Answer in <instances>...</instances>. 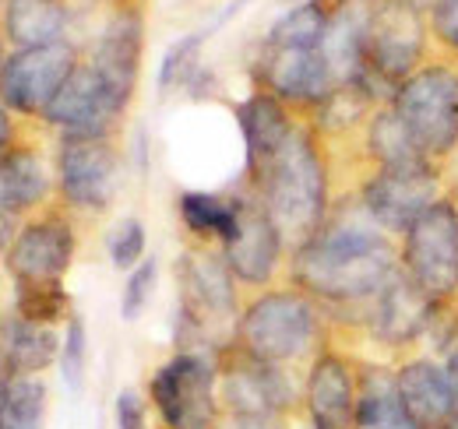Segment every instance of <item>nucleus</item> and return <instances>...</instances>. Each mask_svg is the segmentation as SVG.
<instances>
[{
	"instance_id": "1",
	"label": "nucleus",
	"mask_w": 458,
	"mask_h": 429,
	"mask_svg": "<svg viewBox=\"0 0 458 429\" xmlns=\"http://www.w3.org/2000/svg\"><path fill=\"white\" fill-rule=\"evenodd\" d=\"M399 271L392 236L367 214L363 201L328 212L325 225L296 247L293 282L303 296L352 307L370 303Z\"/></svg>"
},
{
	"instance_id": "2",
	"label": "nucleus",
	"mask_w": 458,
	"mask_h": 429,
	"mask_svg": "<svg viewBox=\"0 0 458 429\" xmlns=\"http://www.w3.org/2000/svg\"><path fill=\"white\" fill-rule=\"evenodd\" d=\"M258 201L272 214L283 236L307 243L328 218V169L307 130H293L279 156L258 176Z\"/></svg>"
},
{
	"instance_id": "3",
	"label": "nucleus",
	"mask_w": 458,
	"mask_h": 429,
	"mask_svg": "<svg viewBox=\"0 0 458 429\" xmlns=\"http://www.w3.org/2000/svg\"><path fill=\"white\" fill-rule=\"evenodd\" d=\"M430 18H423L416 0H377L367 11L363 29V71L360 81L374 92L392 99L402 81L420 71L427 54Z\"/></svg>"
},
{
	"instance_id": "4",
	"label": "nucleus",
	"mask_w": 458,
	"mask_h": 429,
	"mask_svg": "<svg viewBox=\"0 0 458 429\" xmlns=\"http://www.w3.org/2000/svg\"><path fill=\"white\" fill-rule=\"evenodd\" d=\"M388 106L427 159H448L458 148V67L427 63L392 92Z\"/></svg>"
},
{
	"instance_id": "5",
	"label": "nucleus",
	"mask_w": 458,
	"mask_h": 429,
	"mask_svg": "<svg viewBox=\"0 0 458 429\" xmlns=\"http://www.w3.org/2000/svg\"><path fill=\"white\" fill-rule=\"evenodd\" d=\"M314 338H318V307L300 289L258 296L236 321L240 352L272 366L300 359L314 345Z\"/></svg>"
},
{
	"instance_id": "6",
	"label": "nucleus",
	"mask_w": 458,
	"mask_h": 429,
	"mask_svg": "<svg viewBox=\"0 0 458 429\" xmlns=\"http://www.w3.org/2000/svg\"><path fill=\"white\" fill-rule=\"evenodd\" d=\"M399 268L434 299H458V205L455 198H441L434 208L420 214L405 232L399 247Z\"/></svg>"
},
{
	"instance_id": "7",
	"label": "nucleus",
	"mask_w": 458,
	"mask_h": 429,
	"mask_svg": "<svg viewBox=\"0 0 458 429\" xmlns=\"http://www.w3.org/2000/svg\"><path fill=\"white\" fill-rule=\"evenodd\" d=\"M148 394L170 429L216 426V366L201 352H176L152 374Z\"/></svg>"
},
{
	"instance_id": "8",
	"label": "nucleus",
	"mask_w": 458,
	"mask_h": 429,
	"mask_svg": "<svg viewBox=\"0 0 458 429\" xmlns=\"http://www.w3.org/2000/svg\"><path fill=\"white\" fill-rule=\"evenodd\" d=\"M74 67L78 54L67 39L36 50H18L0 67V103L25 116H43L64 81L74 74Z\"/></svg>"
},
{
	"instance_id": "9",
	"label": "nucleus",
	"mask_w": 458,
	"mask_h": 429,
	"mask_svg": "<svg viewBox=\"0 0 458 429\" xmlns=\"http://www.w3.org/2000/svg\"><path fill=\"white\" fill-rule=\"evenodd\" d=\"M445 198V180L437 165H416V169H374V176L363 183L360 201L367 214L388 232L402 236L427 208H434Z\"/></svg>"
},
{
	"instance_id": "10",
	"label": "nucleus",
	"mask_w": 458,
	"mask_h": 429,
	"mask_svg": "<svg viewBox=\"0 0 458 429\" xmlns=\"http://www.w3.org/2000/svg\"><path fill=\"white\" fill-rule=\"evenodd\" d=\"M57 183L71 208H110L120 190V156L110 138H64L57 152Z\"/></svg>"
},
{
	"instance_id": "11",
	"label": "nucleus",
	"mask_w": 458,
	"mask_h": 429,
	"mask_svg": "<svg viewBox=\"0 0 458 429\" xmlns=\"http://www.w3.org/2000/svg\"><path fill=\"white\" fill-rule=\"evenodd\" d=\"M127 106L131 103L116 96L92 63H78L43 120L57 127L64 138H110Z\"/></svg>"
},
{
	"instance_id": "12",
	"label": "nucleus",
	"mask_w": 458,
	"mask_h": 429,
	"mask_svg": "<svg viewBox=\"0 0 458 429\" xmlns=\"http://www.w3.org/2000/svg\"><path fill=\"white\" fill-rule=\"evenodd\" d=\"M233 271L223 254L183 250L176 257V285H180V321L191 334L208 331L236 314Z\"/></svg>"
},
{
	"instance_id": "13",
	"label": "nucleus",
	"mask_w": 458,
	"mask_h": 429,
	"mask_svg": "<svg viewBox=\"0 0 458 429\" xmlns=\"http://www.w3.org/2000/svg\"><path fill=\"white\" fill-rule=\"evenodd\" d=\"M441 303H434L405 271H395V278L370 299V314L363 317L370 338L381 349H405L420 341L437 317Z\"/></svg>"
},
{
	"instance_id": "14",
	"label": "nucleus",
	"mask_w": 458,
	"mask_h": 429,
	"mask_svg": "<svg viewBox=\"0 0 458 429\" xmlns=\"http://www.w3.org/2000/svg\"><path fill=\"white\" fill-rule=\"evenodd\" d=\"M258 78H261V92L276 96L286 106L307 109H318L339 85L321 50H272V46H265V54L258 60Z\"/></svg>"
},
{
	"instance_id": "15",
	"label": "nucleus",
	"mask_w": 458,
	"mask_h": 429,
	"mask_svg": "<svg viewBox=\"0 0 458 429\" xmlns=\"http://www.w3.org/2000/svg\"><path fill=\"white\" fill-rule=\"evenodd\" d=\"M78 250L74 229L67 218L47 214L39 222H29L7 247L4 268L14 274V282H60L71 268Z\"/></svg>"
},
{
	"instance_id": "16",
	"label": "nucleus",
	"mask_w": 458,
	"mask_h": 429,
	"mask_svg": "<svg viewBox=\"0 0 458 429\" xmlns=\"http://www.w3.org/2000/svg\"><path fill=\"white\" fill-rule=\"evenodd\" d=\"M219 394L226 401L229 416H254V419H279L293 405V387L286 374L272 363H261L236 349L226 363Z\"/></svg>"
},
{
	"instance_id": "17",
	"label": "nucleus",
	"mask_w": 458,
	"mask_h": 429,
	"mask_svg": "<svg viewBox=\"0 0 458 429\" xmlns=\"http://www.w3.org/2000/svg\"><path fill=\"white\" fill-rule=\"evenodd\" d=\"M283 232L272 222V214L261 208V201H240L236 232L223 243V261L229 265L233 278L247 285H265L279 268L283 257Z\"/></svg>"
},
{
	"instance_id": "18",
	"label": "nucleus",
	"mask_w": 458,
	"mask_h": 429,
	"mask_svg": "<svg viewBox=\"0 0 458 429\" xmlns=\"http://www.w3.org/2000/svg\"><path fill=\"white\" fill-rule=\"evenodd\" d=\"M141 50H145V21H141V11L127 4L114 11V18L99 29L85 63H92L116 96L131 103L141 74Z\"/></svg>"
},
{
	"instance_id": "19",
	"label": "nucleus",
	"mask_w": 458,
	"mask_h": 429,
	"mask_svg": "<svg viewBox=\"0 0 458 429\" xmlns=\"http://www.w3.org/2000/svg\"><path fill=\"white\" fill-rule=\"evenodd\" d=\"M402 408L420 429H441L455 419V394L445 363L434 359H409L395 370Z\"/></svg>"
},
{
	"instance_id": "20",
	"label": "nucleus",
	"mask_w": 458,
	"mask_h": 429,
	"mask_svg": "<svg viewBox=\"0 0 458 429\" xmlns=\"http://www.w3.org/2000/svg\"><path fill=\"white\" fill-rule=\"evenodd\" d=\"M307 412L314 429H356V380L343 356L321 352L307 374Z\"/></svg>"
},
{
	"instance_id": "21",
	"label": "nucleus",
	"mask_w": 458,
	"mask_h": 429,
	"mask_svg": "<svg viewBox=\"0 0 458 429\" xmlns=\"http://www.w3.org/2000/svg\"><path fill=\"white\" fill-rule=\"evenodd\" d=\"M236 123L243 138V165L247 176L254 180L268 162L279 156V148L289 141L296 123L289 120L286 103H279L268 92H254L236 106Z\"/></svg>"
},
{
	"instance_id": "22",
	"label": "nucleus",
	"mask_w": 458,
	"mask_h": 429,
	"mask_svg": "<svg viewBox=\"0 0 458 429\" xmlns=\"http://www.w3.org/2000/svg\"><path fill=\"white\" fill-rule=\"evenodd\" d=\"M60 356V338L54 327L25 317L0 321V370L11 376H32L47 370Z\"/></svg>"
},
{
	"instance_id": "23",
	"label": "nucleus",
	"mask_w": 458,
	"mask_h": 429,
	"mask_svg": "<svg viewBox=\"0 0 458 429\" xmlns=\"http://www.w3.org/2000/svg\"><path fill=\"white\" fill-rule=\"evenodd\" d=\"M67 21L71 14L60 0H4V39L18 50L64 43Z\"/></svg>"
},
{
	"instance_id": "24",
	"label": "nucleus",
	"mask_w": 458,
	"mask_h": 429,
	"mask_svg": "<svg viewBox=\"0 0 458 429\" xmlns=\"http://www.w3.org/2000/svg\"><path fill=\"white\" fill-rule=\"evenodd\" d=\"M50 194L47 165L29 148H7L0 152V212L21 214L36 208Z\"/></svg>"
},
{
	"instance_id": "25",
	"label": "nucleus",
	"mask_w": 458,
	"mask_h": 429,
	"mask_svg": "<svg viewBox=\"0 0 458 429\" xmlns=\"http://www.w3.org/2000/svg\"><path fill=\"white\" fill-rule=\"evenodd\" d=\"M367 156L377 162V169H416V165H437L420 152V145L412 141V134L405 130L395 109H377L367 123Z\"/></svg>"
},
{
	"instance_id": "26",
	"label": "nucleus",
	"mask_w": 458,
	"mask_h": 429,
	"mask_svg": "<svg viewBox=\"0 0 458 429\" xmlns=\"http://www.w3.org/2000/svg\"><path fill=\"white\" fill-rule=\"evenodd\" d=\"M332 0H303L293 4L286 14L268 29L265 46L272 50H321L332 25Z\"/></svg>"
},
{
	"instance_id": "27",
	"label": "nucleus",
	"mask_w": 458,
	"mask_h": 429,
	"mask_svg": "<svg viewBox=\"0 0 458 429\" xmlns=\"http://www.w3.org/2000/svg\"><path fill=\"white\" fill-rule=\"evenodd\" d=\"M176 212L183 218V225L201 236V240H219L226 243L236 232V218H240V201H229L208 190H183L176 198Z\"/></svg>"
},
{
	"instance_id": "28",
	"label": "nucleus",
	"mask_w": 458,
	"mask_h": 429,
	"mask_svg": "<svg viewBox=\"0 0 458 429\" xmlns=\"http://www.w3.org/2000/svg\"><path fill=\"white\" fill-rule=\"evenodd\" d=\"M47 387L36 376H7L0 391V429H43Z\"/></svg>"
},
{
	"instance_id": "29",
	"label": "nucleus",
	"mask_w": 458,
	"mask_h": 429,
	"mask_svg": "<svg viewBox=\"0 0 458 429\" xmlns=\"http://www.w3.org/2000/svg\"><path fill=\"white\" fill-rule=\"evenodd\" d=\"M14 310H18V317L32 324H47V327L74 317L64 282H18L14 285Z\"/></svg>"
},
{
	"instance_id": "30",
	"label": "nucleus",
	"mask_w": 458,
	"mask_h": 429,
	"mask_svg": "<svg viewBox=\"0 0 458 429\" xmlns=\"http://www.w3.org/2000/svg\"><path fill=\"white\" fill-rule=\"evenodd\" d=\"M374 99H377V96H374L360 78L343 81V85L332 88V96H328L321 106L314 109V113H318V127L328 130V134H343V130L360 123V116L370 109Z\"/></svg>"
},
{
	"instance_id": "31",
	"label": "nucleus",
	"mask_w": 458,
	"mask_h": 429,
	"mask_svg": "<svg viewBox=\"0 0 458 429\" xmlns=\"http://www.w3.org/2000/svg\"><path fill=\"white\" fill-rule=\"evenodd\" d=\"M205 39H208V32H187V36H180L170 50H166L163 63H159V78H156L159 81V92H173V88L194 81V74H198V54H201Z\"/></svg>"
},
{
	"instance_id": "32",
	"label": "nucleus",
	"mask_w": 458,
	"mask_h": 429,
	"mask_svg": "<svg viewBox=\"0 0 458 429\" xmlns=\"http://www.w3.org/2000/svg\"><path fill=\"white\" fill-rule=\"evenodd\" d=\"M85 366H89V331L81 317H71L67 334L60 338V376L74 394L85 387Z\"/></svg>"
},
{
	"instance_id": "33",
	"label": "nucleus",
	"mask_w": 458,
	"mask_h": 429,
	"mask_svg": "<svg viewBox=\"0 0 458 429\" xmlns=\"http://www.w3.org/2000/svg\"><path fill=\"white\" fill-rule=\"evenodd\" d=\"M156 282H159V261H156V257H145L138 268L127 274L123 296H120V317H123V321H138V317L145 314V307L152 303Z\"/></svg>"
},
{
	"instance_id": "34",
	"label": "nucleus",
	"mask_w": 458,
	"mask_h": 429,
	"mask_svg": "<svg viewBox=\"0 0 458 429\" xmlns=\"http://www.w3.org/2000/svg\"><path fill=\"white\" fill-rule=\"evenodd\" d=\"M110 261L120 271H134L145 261V225L141 218H120L110 232Z\"/></svg>"
},
{
	"instance_id": "35",
	"label": "nucleus",
	"mask_w": 458,
	"mask_h": 429,
	"mask_svg": "<svg viewBox=\"0 0 458 429\" xmlns=\"http://www.w3.org/2000/svg\"><path fill=\"white\" fill-rule=\"evenodd\" d=\"M430 36L458 56V0H434L430 4Z\"/></svg>"
},
{
	"instance_id": "36",
	"label": "nucleus",
	"mask_w": 458,
	"mask_h": 429,
	"mask_svg": "<svg viewBox=\"0 0 458 429\" xmlns=\"http://www.w3.org/2000/svg\"><path fill=\"white\" fill-rule=\"evenodd\" d=\"M114 419H116V429H145V426H148V416H145V401L138 398V391L123 387V391L116 394Z\"/></svg>"
},
{
	"instance_id": "37",
	"label": "nucleus",
	"mask_w": 458,
	"mask_h": 429,
	"mask_svg": "<svg viewBox=\"0 0 458 429\" xmlns=\"http://www.w3.org/2000/svg\"><path fill=\"white\" fill-rule=\"evenodd\" d=\"M223 429H279L276 419H254V416H229Z\"/></svg>"
},
{
	"instance_id": "38",
	"label": "nucleus",
	"mask_w": 458,
	"mask_h": 429,
	"mask_svg": "<svg viewBox=\"0 0 458 429\" xmlns=\"http://www.w3.org/2000/svg\"><path fill=\"white\" fill-rule=\"evenodd\" d=\"M11 138H14V127H11V113L0 103V152L11 148Z\"/></svg>"
},
{
	"instance_id": "39",
	"label": "nucleus",
	"mask_w": 458,
	"mask_h": 429,
	"mask_svg": "<svg viewBox=\"0 0 458 429\" xmlns=\"http://www.w3.org/2000/svg\"><path fill=\"white\" fill-rule=\"evenodd\" d=\"M7 243H11V218L0 212V250H4Z\"/></svg>"
},
{
	"instance_id": "40",
	"label": "nucleus",
	"mask_w": 458,
	"mask_h": 429,
	"mask_svg": "<svg viewBox=\"0 0 458 429\" xmlns=\"http://www.w3.org/2000/svg\"><path fill=\"white\" fill-rule=\"evenodd\" d=\"M335 7H345V4H360V0H332Z\"/></svg>"
},
{
	"instance_id": "41",
	"label": "nucleus",
	"mask_w": 458,
	"mask_h": 429,
	"mask_svg": "<svg viewBox=\"0 0 458 429\" xmlns=\"http://www.w3.org/2000/svg\"><path fill=\"white\" fill-rule=\"evenodd\" d=\"M441 429H458V416H455V419H452V423H445V426H441Z\"/></svg>"
},
{
	"instance_id": "42",
	"label": "nucleus",
	"mask_w": 458,
	"mask_h": 429,
	"mask_svg": "<svg viewBox=\"0 0 458 429\" xmlns=\"http://www.w3.org/2000/svg\"><path fill=\"white\" fill-rule=\"evenodd\" d=\"M4 60H7V56H4V36H0V67H4Z\"/></svg>"
},
{
	"instance_id": "43",
	"label": "nucleus",
	"mask_w": 458,
	"mask_h": 429,
	"mask_svg": "<svg viewBox=\"0 0 458 429\" xmlns=\"http://www.w3.org/2000/svg\"><path fill=\"white\" fill-rule=\"evenodd\" d=\"M283 4H303V0H283Z\"/></svg>"
}]
</instances>
